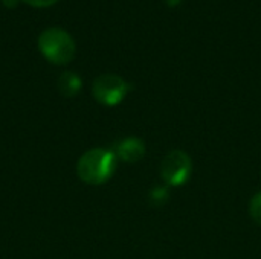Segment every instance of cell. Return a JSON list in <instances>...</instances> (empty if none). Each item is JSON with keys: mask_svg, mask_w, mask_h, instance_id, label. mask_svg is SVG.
Returning a JSON list of instances; mask_svg holds the SVG:
<instances>
[{"mask_svg": "<svg viewBox=\"0 0 261 259\" xmlns=\"http://www.w3.org/2000/svg\"><path fill=\"white\" fill-rule=\"evenodd\" d=\"M116 163L118 157L113 151L106 148H92L80 157L76 163V174L86 185L99 186L112 179L116 171Z\"/></svg>", "mask_w": 261, "mask_h": 259, "instance_id": "obj_1", "label": "cell"}, {"mask_svg": "<svg viewBox=\"0 0 261 259\" xmlns=\"http://www.w3.org/2000/svg\"><path fill=\"white\" fill-rule=\"evenodd\" d=\"M41 55L54 64H67L73 60L76 44L72 35L61 27L44 29L38 37Z\"/></svg>", "mask_w": 261, "mask_h": 259, "instance_id": "obj_2", "label": "cell"}, {"mask_svg": "<svg viewBox=\"0 0 261 259\" xmlns=\"http://www.w3.org/2000/svg\"><path fill=\"white\" fill-rule=\"evenodd\" d=\"M130 92V84L115 73H104L95 78L92 84V95L93 98L106 105V107H115L121 104L125 96Z\"/></svg>", "mask_w": 261, "mask_h": 259, "instance_id": "obj_3", "label": "cell"}, {"mask_svg": "<svg viewBox=\"0 0 261 259\" xmlns=\"http://www.w3.org/2000/svg\"><path fill=\"white\" fill-rule=\"evenodd\" d=\"M193 172V162L184 150L170 151L161 163V177L168 186H184Z\"/></svg>", "mask_w": 261, "mask_h": 259, "instance_id": "obj_4", "label": "cell"}, {"mask_svg": "<svg viewBox=\"0 0 261 259\" xmlns=\"http://www.w3.org/2000/svg\"><path fill=\"white\" fill-rule=\"evenodd\" d=\"M115 156L125 163H136L145 156V143L138 137L122 139L115 150Z\"/></svg>", "mask_w": 261, "mask_h": 259, "instance_id": "obj_5", "label": "cell"}, {"mask_svg": "<svg viewBox=\"0 0 261 259\" xmlns=\"http://www.w3.org/2000/svg\"><path fill=\"white\" fill-rule=\"evenodd\" d=\"M58 90L67 98L78 95V92L81 90V78L75 72H63L58 78Z\"/></svg>", "mask_w": 261, "mask_h": 259, "instance_id": "obj_6", "label": "cell"}, {"mask_svg": "<svg viewBox=\"0 0 261 259\" xmlns=\"http://www.w3.org/2000/svg\"><path fill=\"white\" fill-rule=\"evenodd\" d=\"M249 215L251 218L261 226V192L255 194L249 202Z\"/></svg>", "mask_w": 261, "mask_h": 259, "instance_id": "obj_7", "label": "cell"}, {"mask_svg": "<svg viewBox=\"0 0 261 259\" xmlns=\"http://www.w3.org/2000/svg\"><path fill=\"white\" fill-rule=\"evenodd\" d=\"M168 189L167 188H162V186H159V188H154L153 191H151V194H150V197H151V202L154 203V205H162V203H165L167 200H168Z\"/></svg>", "mask_w": 261, "mask_h": 259, "instance_id": "obj_8", "label": "cell"}, {"mask_svg": "<svg viewBox=\"0 0 261 259\" xmlns=\"http://www.w3.org/2000/svg\"><path fill=\"white\" fill-rule=\"evenodd\" d=\"M23 2L31 6H35V8H46V6H52L58 0H23Z\"/></svg>", "mask_w": 261, "mask_h": 259, "instance_id": "obj_9", "label": "cell"}, {"mask_svg": "<svg viewBox=\"0 0 261 259\" xmlns=\"http://www.w3.org/2000/svg\"><path fill=\"white\" fill-rule=\"evenodd\" d=\"M2 2H3V5L6 8H15L17 3H18V0H2Z\"/></svg>", "mask_w": 261, "mask_h": 259, "instance_id": "obj_10", "label": "cell"}]
</instances>
